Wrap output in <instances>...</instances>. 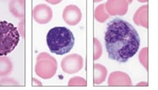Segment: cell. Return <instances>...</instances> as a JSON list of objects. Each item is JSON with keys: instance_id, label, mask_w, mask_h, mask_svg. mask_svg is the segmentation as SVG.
Masks as SVG:
<instances>
[{"instance_id": "1", "label": "cell", "mask_w": 158, "mask_h": 90, "mask_svg": "<svg viewBox=\"0 0 158 90\" xmlns=\"http://www.w3.org/2000/svg\"><path fill=\"white\" fill-rule=\"evenodd\" d=\"M104 39L108 57L122 63L133 57L140 45L137 30L122 19H114L108 23Z\"/></svg>"}, {"instance_id": "2", "label": "cell", "mask_w": 158, "mask_h": 90, "mask_svg": "<svg viewBox=\"0 0 158 90\" xmlns=\"http://www.w3.org/2000/svg\"><path fill=\"white\" fill-rule=\"evenodd\" d=\"M75 39L69 29L64 26L54 27L49 30L47 35V44L50 52L56 55H64L74 47Z\"/></svg>"}, {"instance_id": "3", "label": "cell", "mask_w": 158, "mask_h": 90, "mask_svg": "<svg viewBox=\"0 0 158 90\" xmlns=\"http://www.w3.org/2000/svg\"><path fill=\"white\" fill-rule=\"evenodd\" d=\"M20 36L12 23L0 20V57L7 56L15 49Z\"/></svg>"}]
</instances>
